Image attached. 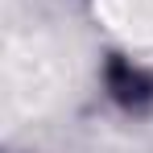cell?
I'll use <instances>...</instances> for the list:
<instances>
[{
	"label": "cell",
	"mask_w": 153,
	"mask_h": 153,
	"mask_svg": "<svg viewBox=\"0 0 153 153\" xmlns=\"http://www.w3.org/2000/svg\"><path fill=\"white\" fill-rule=\"evenodd\" d=\"M108 79H112V95L120 103H128V108H141L145 100H153V83L141 75V71L124 66V62H116V66L108 71Z\"/></svg>",
	"instance_id": "1"
}]
</instances>
